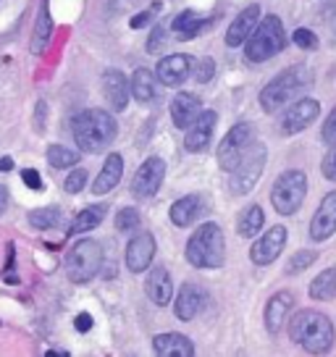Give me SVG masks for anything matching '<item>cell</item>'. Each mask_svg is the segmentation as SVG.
<instances>
[{
    "instance_id": "1",
    "label": "cell",
    "mask_w": 336,
    "mask_h": 357,
    "mask_svg": "<svg viewBox=\"0 0 336 357\" xmlns=\"http://www.w3.org/2000/svg\"><path fill=\"white\" fill-rule=\"evenodd\" d=\"M289 339L300 344L307 355L323 357L336 342V328L331 318L321 310H300L289 318Z\"/></svg>"
},
{
    "instance_id": "2",
    "label": "cell",
    "mask_w": 336,
    "mask_h": 357,
    "mask_svg": "<svg viewBox=\"0 0 336 357\" xmlns=\"http://www.w3.org/2000/svg\"><path fill=\"white\" fill-rule=\"evenodd\" d=\"M71 134H74V142L79 150L95 155V153H105L116 142L119 123L102 108H87L71 119Z\"/></svg>"
},
{
    "instance_id": "3",
    "label": "cell",
    "mask_w": 336,
    "mask_h": 357,
    "mask_svg": "<svg viewBox=\"0 0 336 357\" xmlns=\"http://www.w3.org/2000/svg\"><path fill=\"white\" fill-rule=\"evenodd\" d=\"M310 84H313V74H310L307 66L294 63V66L284 68L281 74H276L266 87L260 89V108L266 113L281 111L294 98H300L303 92H307Z\"/></svg>"
},
{
    "instance_id": "4",
    "label": "cell",
    "mask_w": 336,
    "mask_h": 357,
    "mask_svg": "<svg viewBox=\"0 0 336 357\" xmlns=\"http://www.w3.org/2000/svg\"><path fill=\"white\" fill-rule=\"evenodd\" d=\"M226 260L224 229L208 221L190 236L187 242V263L194 268H221Z\"/></svg>"
},
{
    "instance_id": "5",
    "label": "cell",
    "mask_w": 336,
    "mask_h": 357,
    "mask_svg": "<svg viewBox=\"0 0 336 357\" xmlns=\"http://www.w3.org/2000/svg\"><path fill=\"white\" fill-rule=\"evenodd\" d=\"M287 47V29L279 16H263L260 24L255 26V32L250 34V40L245 43V58L250 63H266L273 56H279Z\"/></svg>"
},
{
    "instance_id": "6",
    "label": "cell",
    "mask_w": 336,
    "mask_h": 357,
    "mask_svg": "<svg viewBox=\"0 0 336 357\" xmlns=\"http://www.w3.org/2000/svg\"><path fill=\"white\" fill-rule=\"evenodd\" d=\"M305 195H307V176H305V171L289 168V171H284L273 181V187H270V205L276 208L279 215H294L303 208Z\"/></svg>"
},
{
    "instance_id": "7",
    "label": "cell",
    "mask_w": 336,
    "mask_h": 357,
    "mask_svg": "<svg viewBox=\"0 0 336 357\" xmlns=\"http://www.w3.org/2000/svg\"><path fill=\"white\" fill-rule=\"evenodd\" d=\"M102 245L98 239H79L77 245L68 250L66 255V276L74 284H84V281L95 279L102 268Z\"/></svg>"
},
{
    "instance_id": "8",
    "label": "cell",
    "mask_w": 336,
    "mask_h": 357,
    "mask_svg": "<svg viewBox=\"0 0 336 357\" xmlns=\"http://www.w3.org/2000/svg\"><path fill=\"white\" fill-rule=\"evenodd\" d=\"M266 163H268V147L263 145V142H255L247 150V155L239 160V166L231 171V178H229L231 195L242 197V195H250V192L255 190V184L263 176Z\"/></svg>"
},
{
    "instance_id": "9",
    "label": "cell",
    "mask_w": 336,
    "mask_h": 357,
    "mask_svg": "<svg viewBox=\"0 0 336 357\" xmlns=\"http://www.w3.org/2000/svg\"><path fill=\"white\" fill-rule=\"evenodd\" d=\"M252 145H255V126L247 121L234 123V126L226 132L224 139H221V145H218V153H215L218 166L231 174Z\"/></svg>"
},
{
    "instance_id": "10",
    "label": "cell",
    "mask_w": 336,
    "mask_h": 357,
    "mask_svg": "<svg viewBox=\"0 0 336 357\" xmlns=\"http://www.w3.org/2000/svg\"><path fill=\"white\" fill-rule=\"evenodd\" d=\"M163 178H166V160L158 155L147 158L145 163L137 168L135 178H132V195L137 200L155 197L158 190L163 187Z\"/></svg>"
},
{
    "instance_id": "11",
    "label": "cell",
    "mask_w": 336,
    "mask_h": 357,
    "mask_svg": "<svg viewBox=\"0 0 336 357\" xmlns=\"http://www.w3.org/2000/svg\"><path fill=\"white\" fill-rule=\"evenodd\" d=\"M318 116H321V102L315 98H300V100L291 102L289 108L284 111V116H281V134L294 137V134L305 132Z\"/></svg>"
},
{
    "instance_id": "12",
    "label": "cell",
    "mask_w": 336,
    "mask_h": 357,
    "mask_svg": "<svg viewBox=\"0 0 336 357\" xmlns=\"http://www.w3.org/2000/svg\"><path fill=\"white\" fill-rule=\"evenodd\" d=\"M287 239H289V231L287 226H270L263 236H258L252 247H250V260L255 266H270L273 260H279V255L287 247Z\"/></svg>"
},
{
    "instance_id": "13",
    "label": "cell",
    "mask_w": 336,
    "mask_h": 357,
    "mask_svg": "<svg viewBox=\"0 0 336 357\" xmlns=\"http://www.w3.org/2000/svg\"><path fill=\"white\" fill-rule=\"evenodd\" d=\"M194 61L184 53H171V56L160 58L155 66V79L166 87H181L187 79H190Z\"/></svg>"
},
{
    "instance_id": "14",
    "label": "cell",
    "mask_w": 336,
    "mask_h": 357,
    "mask_svg": "<svg viewBox=\"0 0 336 357\" xmlns=\"http://www.w3.org/2000/svg\"><path fill=\"white\" fill-rule=\"evenodd\" d=\"M153 257H155V236L150 234V231H139L129 239V245H126V268L132 271V273H142L147 271V266L153 263Z\"/></svg>"
},
{
    "instance_id": "15",
    "label": "cell",
    "mask_w": 336,
    "mask_h": 357,
    "mask_svg": "<svg viewBox=\"0 0 336 357\" xmlns=\"http://www.w3.org/2000/svg\"><path fill=\"white\" fill-rule=\"evenodd\" d=\"M336 234V190L326 195L318 211H315L313 221H310V239L313 242H326Z\"/></svg>"
},
{
    "instance_id": "16",
    "label": "cell",
    "mask_w": 336,
    "mask_h": 357,
    "mask_svg": "<svg viewBox=\"0 0 336 357\" xmlns=\"http://www.w3.org/2000/svg\"><path fill=\"white\" fill-rule=\"evenodd\" d=\"M208 213V200H205V195H184L179 200L171 205V223L174 226H179V229H187L192 226L194 221H200L202 215Z\"/></svg>"
},
{
    "instance_id": "17",
    "label": "cell",
    "mask_w": 336,
    "mask_h": 357,
    "mask_svg": "<svg viewBox=\"0 0 336 357\" xmlns=\"http://www.w3.org/2000/svg\"><path fill=\"white\" fill-rule=\"evenodd\" d=\"M215 123H218V113H215V111H202L200 116L194 119V123L187 129L184 147H187L190 153H202V150H208L211 139H213Z\"/></svg>"
},
{
    "instance_id": "18",
    "label": "cell",
    "mask_w": 336,
    "mask_h": 357,
    "mask_svg": "<svg viewBox=\"0 0 336 357\" xmlns=\"http://www.w3.org/2000/svg\"><path fill=\"white\" fill-rule=\"evenodd\" d=\"M102 95H105V102L111 105V111H116V113L126 111L132 89H129V82L123 77V71L108 68V71L102 74Z\"/></svg>"
},
{
    "instance_id": "19",
    "label": "cell",
    "mask_w": 336,
    "mask_h": 357,
    "mask_svg": "<svg viewBox=\"0 0 336 357\" xmlns=\"http://www.w3.org/2000/svg\"><path fill=\"white\" fill-rule=\"evenodd\" d=\"M205 302H208L205 289H200L197 284H181L179 294L174 300V312L179 321H194L205 307Z\"/></svg>"
},
{
    "instance_id": "20",
    "label": "cell",
    "mask_w": 336,
    "mask_h": 357,
    "mask_svg": "<svg viewBox=\"0 0 336 357\" xmlns=\"http://www.w3.org/2000/svg\"><path fill=\"white\" fill-rule=\"evenodd\" d=\"M260 6L258 3H252V6H247L245 11L236 13V19L231 22L229 26V32H226V45L229 47H239V45H245L250 40V34L255 32V26L260 24Z\"/></svg>"
},
{
    "instance_id": "21",
    "label": "cell",
    "mask_w": 336,
    "mask_h": 357,
    "mask_svg": "<svg viewBox=\"0 0 336 357\" xmlns=\"http://www.w3.org/2000/svg\"><path fill=\"white\" fill-rule=\"evenodd\" d=\"M291 310H294V294L291 291H276L268 302H266V328L268 334H279L284 324L291 318Z\"/></svg>"
},
{
    "instance_id": "22",
    "label": "cell",
    "mask_w": 336,
    "mask_h": 357,
    "mask_svg": "<svg viewBox=\"0 0 336 357\" xmlns=\"http://www.w3.org/2000/svg\"><path fill=\"white\" fill-rule=\"evenodd\" d=\"M202 113V102L197 95H192V92H179L174 100H171V121L176 129H190L194 119Z\"/></svg>"
},
{
    "instance_id": "23",
    "label": "cell",
    "mask_w": 336,
    "mask_h": 357,
    "mask_svg": "<svg viewBox=\"0 0 336 357\" xmlns=\"http://www.w3.org/2000/svg\"><path fill=\"white\" fill-rule=\"evenodd\" d=\"M153 349L155 357H194V344L190 342V336L168 331V334H158L153 339Z\"/></svg>"
},
{
    "instance_id": "24",
    "label": "cell",
    "mask_w": 336,
    "mask_h": 357,
    "mask_svg": "<svg viewBox=\"0 0 336 357\" xmlns=\"http://www.w3.org/2000/svg\"><path fill=\"white\" fill-rule=\"evenodd\" d=\"M147 297L155 302L158 307H166L168 302L174 300V281H171V273H168V268L158 266L153 268L150 273H147Z\"/></svg>"
},
{
    "instance_id": "25",
    "label": "cell",
    "mask_w": 336,
    "mask_h": 357,
    "mask_svg": "<svg viewBox=\"0 0 336 357\" xmlns=\"http://www.w3.org/2000/svg\"><path fill=\"white\" fill-rule=\"evenodd\" d=\"M211 16H200L197 11H181L174 22H171V32L176 40L181 43H187V40H194L200 32H205L208 26H211Z\"/></svg>"
},
{
    "instance_id": "26",
    "label": "cell",
    "mask_w": 336,
    "mask_h": 357,
    "mask_svg": "<svg viewBox=\"0 0 336 357\" xmlns=\"http://www.w3.org/2000/svg\"><path fill=\"white\" fill-rule=\"evenodd\" d=\"M121 176H123V158L119 153H111V155L105 158L100 174L95 178V184H92V192L95 195H108L111 190H116V184L121 181Z\"/></svg>"
},
{
    "instance_id": "27",
    "label": "cell",
    "mask_w": 336,
    "mask_h": 357,
    "mask_svg": "<svg viewBox=\"0 0 336 357\" xmlns=\"http://www.w3.org/2000/svg\"><path fill=\"white\" fill-rule=\"evenodd\" d=\"M53 16H50V8H47V0L43 3V8L37 13V22H34V32H32V43H29V50L34 56H43L50 45V37H53Z\"/></svg>"
},
{
    "instance_id": "28",
    "label": "cell",
    "mask_w": 336,
    "mask_h": 357,
    "mask_svg": "<svg viewBox=\"0 0 336 357\" xmlns=\"http://www.w3.org/2000/svg\"><path fill=\"white\" fill-rule=\"evenodd\" d=\"M155 74L150 68H137L132 74V82H129V89L135 95L137 102H153L155 100Z\"/></svg>"
},
{
    "instance_id": "29",
    "label": "cell",
    "mask_w": 336,
    "mask_h": 357,
    "mask_svg": "<svg viewBox=\"0 0 336 357\" xmlns=\"http://www.w3.org/2000/svg\"><path fill=\"white\" fill-rule=\"evenodd\" d=\"M263 223H266L263 208L260 205H247L245 211L239 213V218H236V234L245 236V239H252L255 234H260Z\"/></svg>"
},
{
    "instance_id": "30",
    "label": "cell",
    "mask_w": 336,
    "mask_h": 357,
    "mask_svg": "<svg viewBox=\"0 0 336 357\" xmlns=\"http://www.w3.org/2000/svg\"><path fill=\"white\" fill-rule=\"evenodd\" d=\"M102 218H105V205H90V208L79 211L66 236L87 234V231H92V229H98V226H100Z\"/></svg>"
},
{
    "instance_id": "31",
    "label": "cell",
    "mask_w": 336,
    "mask_h": 357,
    "mask_svg": "<svg viewBox=\"0 0 336 357\" xmlns=\"http://www.w3.org/2000/svg\"><path fill=\"white\" fill-rule=\"evenodd\" d=\"M310 297L313 300H336V268H326L321 271L313 281H310Z\"/></svg>"
},
{
    "instance_id": "32",
    "label": "cell",
    "mask_w": 336,
    "mask_h": 357,
    "mask_svg": "<svg viewBox=\"0 0 336 357\" xmlns=\"http://www.w3.org/2000/svg\"><path fill=\"white\" fill-rule=\"evenodd\" d=\"M29 223H32L34 229H40V231L56 229L58 223H61V211H58L56 205H50V208H37V211L29 213Z\"/></svg>"
},
{
    "instance_id": "33",
    "label": "cell",
    "mask_w": 336,
    "mask_h": 357,
    "mask_svg": "<svg viewBox=\"0 0 336 357\" xmlns=\"http://www.w3.org/2000/svg\"><path fill=\"white\" fill-rule=\"evenodd\" d=\"M45 155H47V163L53 168H71L79 163L77 150H68V147H63V145H50Z\"/></svg>"
},
{
    "instance_id": "34",
    "label": "cell",
    "mask_w": 336,
    "mask_h": 357,
    "mask_svg": "<svg viewBox=\"0 0 336 357\" xmlns=\"http://www.w3.org/2000/svg\"><path fill=\"white\" fill-rule=\"evenodd\" d=\"M139 211L137 208H121V211L116 213V229L123 231V234H129V231H137L139 229Z\"/></svg>"
},
{
    "instance_id": "35",
    "label": "cell",
    "mask_w": 336,
    "mask_h": 357,
    "mask_svg": "<svg viewBox=\"0 0 336 357\" xmlns=\"http://www.w3.org/2000/svg\"><path fill=\"white\" fill-rule=\"evenodd\" d=\"M315 260H318V252H315V250H300L297 255L289 257L287 273H303V271H307V268L313 266Z\"/></svg>"
},
{
    "instance_id": "36",
    "label": "cell",
    "mask_w": 336,
    "mask_h": 357,
    "mask_svg": "<svg viewBox=\"0 0 336 357\" xmlns=\"http://www.w3.org/2000/svg\"><path fill=\"white\" fill-rule=\"evenodd\" d=\"M168 29H171V24L168 22H158L155 26H153V32H150V37H147V53H158V50L166 45Z\"/></svg>"
},
{
    "instance_id": "37",
    "label": "cell",
    "mask_w": 336,
    "mask_h": 357,
    "mask_svg": "<svg viewBox=\"0 0 336 357\" xmlns=\"http://www.w3.org/2000/svg\"><path fill=\"white\" fill-rule=\"evenodd\" d=\"M192 74H194V79H197L200 84H208V82L215 77V61H213V58H208V56L200 58V61H194Z\"/></svg>"
},
{
    "instance_id": "38",
    "label": "cell",
    "mask_w": 336,
    "mask_h": 357,
    "mask_svg": "<svg viewBox=\"0 0 336 357\" xmlns=\"http://www.w3.org/2000/svg\"><path fill=\"white\" fill-rule=\"evenodd\" d=\"M291 40H294V45H297L300 50H318V34H315L313 29H307V26L294 29Z\"/></svg>"
},
{
    "instance_id": "39",
    "label": "cell",
    "mask_w": 336,
    "mask_h": 357,
    "mask_svg": "<svg viewBox=\"0 0 336 357\" xmlns=\"http://www.w3.org/2000/svg\"><path fill=\"white\" fill-rule=\"evenodd\" d=\"M84 184H87V171L84 168H77V171H71L66 178H63V190L68 195H79V192L84 190Z\"/></svg>"
},
{
    "instance_id": "40",
    "label": "cell",
    "mask_w": 336,
    "mask_h": 357,
    "mask_svg": "<svg viewBox=\"0 0 336 357\" xmlns=\"http://www.w3.org/2000/svg\"><path fill=\"white\" fill-rule=\"evenodd\" d=\"M321 174H323V178H328V181H336V137L331 139V147H328L323 163H321Z\"/></svg>"
},
{
    "instance_id": "41",
    "label": "cell",
    "mask_w": 336,
    "mask_h": 357,
    "mask_svg": "<svg viewBox=\"0 0 336 357\" xmlns=\"http://www.w3.org/2000/svg\"><path fill=\"white\" fill-rule=\"evenodd\" d=\"M158 11H160V3H153L147 11H139L135 19L129 22V24H132V29H142V26H147V24L153 22V16H155Z\"/></svg>"
},
{
    "instance_id": "42",
    "label": "cell",
    "mask_w": 336,
    "mask_h": 357,
    "mask_svg": "<svg viewBox=\"0 0 336 357\" xmlns=\"http://www.w3.org/2000/svg\"><path fill=\"white\" fill-rule=\"evenodd\" d=\"M321 137H323V142H331V139L336 137V105L331 108V113L326 116L323 129H321Z\"/></svg>"
},
{
    "instance_id": "43",
    "label": "cell",
    "mask_w": 336,
    "mask_h": 357,
    "mask_svg": "<svg viewBox=\"0 0 336 357\" xmlns=\"http://www.w3.org/2000/svg\"><path fill=\"white\" fill-rule=\"evenodd\" d=\"M22 181L26 184V187H29V190H34V192L43 190V176H40L34 168H24V171H22Z\"/></svg>"
},
{
    "instance_id": "44",
    "label": "cell",
    "mask_w": 336,
    "mask_h": 357,
    "mask_svg": "<svg viewBox=\"0 0 336 357\" xmlns=\"http://www.w3.org/2000/svg\"><path fill=\"white\" fill-rule=\"evenodd\" d=\"M74 328H77L79 334H84V331H90L92 328V315H87V312H79L77 321H74Z\"/></svg>"
},
{
    "instance_id": "45",
    "label": "cell",
    "mask_w": 336,
    "mask_h": 357,
    "mask_svg": "<svg viewBox=\"0 0 336 357\" xmlns=\"http://www.w3.org/2000/svg\"><path fill=\"white\" fill-rule=\"evenodd\" d=\"M8 208V187H3L0 184V213Z\"/></svg>"
},
{
    "instance_id": "46",
    "label": "cell",
    "mask_w": 336,
    "mask_h": 357,
    "mask_svg": "<svg viewBox=\"0 0 336 357\" xmlns=\"http://www.w3.org/2000/svg\"><path fill=\"white\" fill-rule=\"evenodd\" d=\"M11 168H13L11 158H3V160H0V171H11Z\"/></svg>"
},
{
    "instance_id": "47",
    "label": "cell",
    "mask_w": 336,
    "mask_h": 357,
    "mask_svg": "<svg viewBox=\"0 0 336 357\" xmlns=\"http://www.w3.org/2000/svg\"><path fill=\"white\" fill-rule=\"evenodd\" d=\"M45 357H66V355H61V352H53V349H50V352H47Z\"/></svg>"
},
{
    "instance_id": "48",
    "label": "cell",
    "mask_w": 336,
    "mask_h": 357,
    "mask_svg": "<svg viewBox=\"0 0 336 357\" xmlns=\"http://www.w3.org/2000/svg\"><path fill=\"white\" fill-rule=\"evenodd\" d=\"M239 357H247V355H239Z\"/></svg>"
}]
</instances>
